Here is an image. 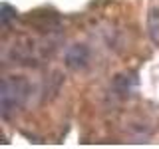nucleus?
<instances>
[{"mask_svg": "<svg viewBox=\"0 0 159 149\" xmlns=\"http://www.w3.org/2000/svg\"><path fill=\"white\" fill-rule=\"evenodd\" d=\"M89 64V48L86 44H76L66 52V66L70 70H84Z\"/></svg>", "mask_w": 159, "mask_h": 149, "instance_id": "nucleus-4", "label": "nucleus"}, {"mask_svg": "<svg viewBox=\"0 0 159 149\" xmlns=\"http://www.w3.org/2000/svg\"><path fill=\"white\" fill-rule=\"evenodd\" d=\"M30 93H32V84L24 76L2 78V88H0V115L2 119H10L18 109H22Z\"/></svg>", "mask_w": 159, "mask_h": 149, "instance_id": "nucleus-1", "label": "nucleus"}, {"mask_svg": "<svg viewBox=\"0 0 159 149\" xmlns=\"http://www.w3.org/2000/svg\"><path fill=\"white\" fill-rule=\"evenodd\" d=\"M28 22L42 32H54L60 28V16L56 12H34L32 16H28Z\"/></svg>", "mask_w": 159, "mask_h": 149, "instance_id": "nucleus-5", "label": "nucleus"}, {"mask_svg": "<svg viewBox=\"0 0 159 149\" xmlns=\"http://www.w3.org/2000/svg\"><path fill=\"white\" fill-rule=\"evenodd\" d=\"M139 86V78L135 72H121L117 74L116 78H113L111 82V92L116 93L117 97H129L133 92H135V88Z\"/></svg>", "mask_w": 159, "mask_h": 149, "instance_id": "nucleus-3", "label": "nucleus"}, {"mask_svg": "<svg viewBox=\"0 0 159 149\" xmlns=\"http://www.w3.org/2000/svg\"><path fill=\"white\" fill-rule=\"evenodd\" d=\"M10 56L12 60H16V64H22V66H38L48 56V48L38 40L22 38L14 42V46L10 48Z\"/></svg>", "mask_w": 159, "mask_h": 149, "instance_id": "nucleus-2", "label": "nucleus"}, {"mask_svg": "<svg viewBox=\"0 0 159 149\" xmlns=\"http://www.w3.org/2000/svg\"><path fill=\"white\" fill-rule=\"evenodd\" d=\"M147 30L153 44H159V8H149L147 14Z\"/></svg>", "mask_w": 159, "mask_h": 149, "instance_id": "nucleus-6", "label": "nucleus"}, {"mask_svg": "<svg viewBox=\"0 0 159 149\" xmlns=\"http://www.w3.org/2000/svg\"><path fill=\"white\" fill-rule=\"evenodd\" d=\"M0 18H2V28L8 30L10 24H12V20L18 18V12L16 8H12L8 2H2V6H0Z\"/></svg>", "mask_w": 159, "mask_h": 149, "instance_id": "nucleus-7", "label": "nucleus"}]
</instances>
